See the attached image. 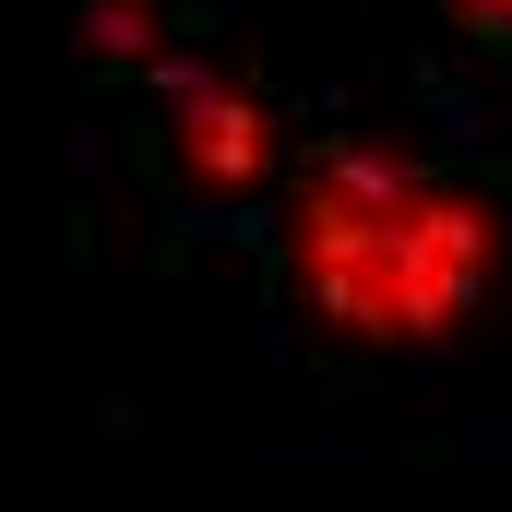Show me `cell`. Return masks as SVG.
Listing matches in <instances>:
<instances>
[{"label": "cell", "instance_id": "6da1fadb", "mask_svg": "<svg viewBox=\"0 0 512 512\" xmlns=\"http://www.w3.org/2000/svg\"><path fill=\"white\" fill-rule=\"evenodd\" d=\"M286 286L310 334L429 358L501 286V203L405 143H322L286 191Z\"/></svg>", "mask_w": 512, "mask_h": 512}, {"label": "cell", "instance_id": "7a4b0ae2", "mask_svg": "<svg viewBox=\"0 0 512 512\" xmlns=\"http://www.w3.org/2000/svg\"><path fill=\"white\" fill-rule=\"evenodd\" d=\"M167 120H179V155H191L203 191L274 179V108H262L239 72H179V84H167Z\"/></svg>", "mask_w": 512, "mask_h": 512}, {"label": "cell", "instance_id": "3957f363", "mask_svg": "<svg viewBox=\"0 0 512 512\" xmlns=\"http://www.w3.org/2000/svg\"><path fill=\"white\" fill-rule=\"evenodd\" d=\"M453 24H465L477 48H512V0H453Z\"/></svg>", "mask_w": 512, "mask_h": 512}]
</instances>
